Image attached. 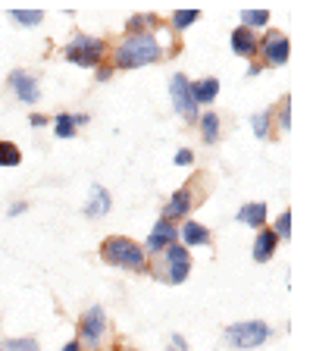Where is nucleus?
<instances>
[{"label": "nucleus", "mask_w": 313, "mask_h": 351, "mask_svg": "<svg viewBox=\"0 0 313 351\" xmlns=\"http://www.w3.org/2000/svg\"><path fill=\"white\" fill-rule=\"evenodd\" d=\"M163 60V47L153 32H138V35H123L113 51H110V66L113 69H141Z\"/></svg>", "instance_id": "nucleus-1"}, {"label": "nucleus", "mask_w": 313, "mask_h": 351, "mask_svg": "<svg viewBox=\"0 0 313 351\" xmlns=\"http://www.w3.org/2000/svg\"><path fill=\"white\" fill-rule=\"evenodd\" d=\"M101 257L110 267H119V270L129 273H141L147 270V254L135 239H125V235H110L101 241Z\"/></svg>", "instance_id": "nucleus-2"}, {"label": "nucleus", "mask_w": 313, "mask_h": 351, "mask_svg": "<svg viewBox=\"0 0 313 351\" xmlns=\"http://www.w3.org/2000/svg\"><path fill=\"white\" fill-rule=\"evenodd\" d=\"M147 270L153 273V279H160L166 285H182L191 273V254L182 245H173L163 254L147 257Z\"/></svg>", "instance_id": "nucleus-3"}, {"label": "nucleus", "mask_w": 313, "mask_h": 351, "mask_svg": "<svg viewBox=\"0 0 313 351\" xmlns=\"http://www.w3.org/2000/svg\"><path fill=\"white\" fill-rule=\"evenodd\" d=\"M273 336H276V329L266 320H238L223 329V342L232 351H254L270 342Z\"/></svg>", "instance_id": "nucleus-4"}, {"label": "nucleus", "mask_w": 313, "mask_h": 351, "mask_svg": "<svg viewBox=\"0 0 313 351\" xmlns=\"http://www.w3.org/2000/svg\"><path fill=\"white\" fill-rule=\"evenodd\" d=\"M107 41L103 38H95V35H73L66 41L63 47V57L66 63L73 66H82V69H97V66L107 60Z\"/></svg>", "instance_id": "nucleus-5"}, {"label": "nucleus", "mask_w": 313, "mask_h": 351, "mask_svg": "<svg viewBox=\"0 0 313 351\" xmlns=\"http://www.w3.org/2000/svg\"><path fill=\"white\" fill-rule=\"evenodd\" d=\"M79 345L88 351H101L103 345H107L110 339V320H107V311H103L101 304L88 307L85 314H82L79 320Z\"/></svg>", "instance_id": "nucleus-6"}, {"label": "nucleus", "mask_w": 313, "mask_h": 351, "mask_svg": "<svg viewBox=\"0 0 313 351\" xmlns=\"http://www.w3.org/2000/svg\"><path fill=\"white\" fill-rule=\"evenodd\" d=\"M288 57H292V41H288L285 32L270 29L260 38V44H257V63L263 69H282L288 63Z\"/></svg>", "instance_id": "nucleus-7"}, {"label": "nucleus", "mask_w": 313, "mask_h": 351, "mask_svg": "<svg viewBox=\"0 0 313 351\" xmlns=\"http://www.w3.org/2000/svg\"><path fill=\"white\" fill-rule=\"evenodd\" d=\"M169 97H173V110L185 119V123H197L201 110H197L195 97H191V79L185 73L169 75Z\"/></svg>", "instance_id": "nucleus-8"}, {"label": "nucleus", "mask_w": 313, "mask_h": 351, "mask_svg": "<svg viewBox=\"0 0 313 351\" xmlns=\"http://www.w3.org/2000/svg\"><path fill=\"white\" fill-rule=\"evenodd\" d=\"M173 245H179V226L169 223V219H157L153 229H151V235H147V241L141 245V248H145L147 257H157V254H163L166 248H173Z\"/></svg>", "instance_id": "nucleus-9"}, {"label": "nucleus", "mask_w": 313, "mask_h": 351, "mask_svg": "<svg viewBox=\"0 0 313 351\" xmlns=\"http://www.w3.org/2000/svg\"><path fill=\"white\" fill-rule=\"evenodd\" d=\"M10 91L16 95V101L19 104H38L41 101V85H38V79L32 73H25V69H13L7 79Z\"/></svg>", "instance_id": "nucleus-10"}, {"label": "nucleus", "mask_w": 313, "mask_h": 351, "mask_svg": "<svg viewBox=\"0 0 313 351\" xmlns=\"http://www.w3.org/2000/svg\"><path fill=\"white\" fill-rule=\"evenodd\" d=\"M191 207H195V191H191V185H182V189H175L173 195H169L166 207H163L160 219H169V223H182L185 217L191 213Z\"/></svg>", "instance_id": "nucleus-11"}, {"label": "nucleus", "mask_w": 313, "mask_h": 351, "mask_svg": "<svg viewBox=\"0 0 313 351\" xmlns=\"http://www.w3.org/2000/svg\"><path fill=\"white\" fill-rule=\"evenodd\" d=\"M257 44H260L257 32L245 29V25L232 29V35H229V47H232V53L235 57H241V60H251V63L257 60Z\"/></svg>", "instance_id": "nucleus-12"}, {"label": "nucleus", "mask_w": 313, "mask_h": 351, "mask_svg": "<svg viewBox=\"0 0 313 351\" xmlns=\"http://www.w3.org/2000/svg\"><path fill=\"white\" fill-rule=\"evenodd\" d=\"M179 245L182 248H207L210 245V229L204 223H197V219H182V226H179Z\"/></svg>", "instance_id": "nucleus-13"}, {"label": "nucleus", "mask_w": 313, "mask_h": 351, "mask_svg": "<svg viewBox=\"0 0 313 351\" xmlns=\"http://www.w3.org/2000/svg\"><path fill=\"white\" fill-rule=\"evenodd\" d=\"M266 219H270V207L266 201H248L235 210V223L241 226H251V229H266Z\"/></svg>", "instance_id": "nucleus-14"}, {"label": "nucleus", "mask_w": 313, "mask_h": 351, "mask_svg": "<svg viewBox=\"0 0 313 351\" xmlns=\"http://www.w3.org/2000/svg\"><path fill=\"white\" fill-rule=\"evenodd\" d=\"M110 207H113V197H110V191L103 189V185H91V191H88V201H85V217L88 219H101L110 213Z\"/></svg>", "instance_id": "nucleus-15"}, {"label": "nucleus", "mask_w": 313, "mask_h": 351, "mask_svg": "<svg viewBox=\"0 0 313 351\" xmlns=\"http://www.w3.org/2000/svg\"><path fill=\"white\" fill-rule=\"evenodd\" d=\"M88 123H91L88 113H57L51 125H53V135H57V138L69 141V138H75L79 125H88Z\"/></svg>", "instance_id": "nucleus-16"}, {"label": "nucleus", "mask_w": 313, "mask_h": 351, "mask_svg": "<svg viewBox=\"0 0 313 351\" xmlns=\"http://www.w3.org/2000/svg\"><path fill=\"white\" fill-rule=\"evenodd\" d=\"M276 248H279L276 232H273V229H260V232H257V239H254V248H251V254H254L257 263H266V261H273Z\"/></svg>", "instance_id": "nucleus-17"}, {"label": "nucleus", "mask_w": 313, "mask_h": 351, "mask_svg": "<svg viewBox=\"0 0 313 351\" xmlns=\"http://www.w3.org/2000/svg\"><path fill=\"white\" fill-rule=\"evenodd\" d=\"M191 97H195L197 110H201V104H213L219 97V79L207 75V79H201V82H191Z\"/></svg>", "instance_id": "nucleus-18"}, {"label": "nucleus", "mask_w": 313, "mask_h": 351, "mask_svg": "<svg viewBox=\"0 0 313 351\" xmlns=\"http://www.w3.org/2000/svg\"><path fill=\"white\" fill-rule=\"evenodd\" d=\"M197 123H201V138H204V145H216V141H219V129H223L219 113L207 110V113H201V117H197Z\"/></svg>", "instance_id": "nucleus-19"}, {"label": "nucleus", "mask_w": 313, "mask_h": 351, "mask_svg": "<svg viewBox=\"0 0 313 351\" xmlns=\"http://www.w3.org/2000/svg\"><path fill=\"white\" fill-rule=\"evenodd\" d=\"M251 129H254V135L260 141H266L273 135V110H260V113H251Z\"/></svg>", "instance_id": "nucleus-20"}, {"label": "nucleus", "mask_w": 313, "mask_h": 351, "mask_svg": "<svg viewBox=\"0 0 313 351\" xmlns=\"http://www.w3.org/2000/svg\"><path fill=\"white\" fill-rule=\"evenodd\" d=\"M270 19H273L270 10H241V25H245V29H251V32L266 29V25H270Z\"/></svg>", "instance_id": "nucleus-21"}, {"label": "nucleus", "mask_w": 313, "mask_h": 351, "mask_svg": "<svg viewBox=\"0 0 313 351\" xmlns=\"http://www.w3.org/2000/svg\"><path fill=\"white\" fill-rule=\"evenodd\" d=\"M10 19L16 25H22V29H35V25L44 22V10H10Z\"/></svg>", "instance_id": "nucleus-22"}, {"label": "nucleus", "mask_w": 313, "mask_h": 351, "mask_svg": "<svg viewBox=\"0 0 313 351\" xmlns=\"http://www.w3.org/2000/svg\"><path fill=\"white\" fill-rule=\"evenodd\" d=\"M19 163H22V151H19V145H16V141L0 138V167L13 169V167H19Z\"/></svg>", "instance_id": "nucleus-23"}, {"label": "nucleus", "mask_w": 313, "mask_h": 351, "mask_svg": "<svg viewBox=\"0 0 313 351\" xmlns=\"http://www.w3.org/2000/svg\"><path fill=\"white\" fill-rule=\"evenodd\" d=\"M197 19H201V10H175V13L169 16V22H173V32H188Z\"/></svg>", "instance_id": "nucleus-24"}, {"label": "nucleus", "mask_w": 313, "mask_h": 351, "mask_svg": "<svg viewBox=\"0 0 313 351\" xmlns=\"http://www.w3.org/2000/svg\"><path fill=\"white\" fill-rule=\"evenodd\" d=\"M151 25H157V13H135V16H129V22H125L129 35H138V32H151Z\"/></svg>", "instance_id": "nucleus-25"}, {"label": "nucleus", "mask_w": 313, "mask_h": 351, "mask_svg": "<svg viewBox=\"0 0 313 351\" xmlns=\"http://www.w3.org/2000/svg\"><path fill=\"white\" fill-rule=\"evenodd\" d=\"M0 351H41L35 336H19V339H3Z\"/></svg>", "instance_id": "nucleus-26"}, {"label": "nucleus", "mask_w": 313, "mask_h": 351, "mask_svg": "<svg viewBox=\"0 0 313 351\" xmlns=\"http://www.w3.org/2000/svg\"><path fill=\"white\" fill-rule=\"evenodd\" d=\"M273 232H276L279 241H288V239H292V210H288V207H285V210L276 217V223H273Z\"/></svg>", "instance_id": "nucleus-27"}, {"label": "nucleus", "mask_w": 313, "mask_h": 351, "mask_svg": "<svg viewBox=\"0 0 313 351\" xmlns=\"http://www.w3.org/2000/svg\"><path fill=\"white\" fill-rule=\"evenodd\" d=\"M279 129L282 132L292 129V95L279 97Z\"/></svg>", "instance_id": "nucleus-28"}, {"label": "nucleus", "mask_w": 313, "mask_h": 351, "mask_svg": "<svg viewBox=\"0 0 313 351\" xmlns=\"http://www.w3.org/2000/svg\"><path fill=\"white\" fill-rule=\"evenodd\" d=\"M173 160H175V167H191V163H195V151H191V147H179Z\"/></svg>", "instance_id": "nucleus-29"}, {"label": "nucleus", "mask_w": 313, "mask_h": 351, "mask_svg": "<svg viewBox=\"0 0 313 351\" xmlns=\"http://www.w3.org/2000/svg\"><path fill=\"white\" fill-rule=\"evenodd\" d=\"M29 125H32V129H44V125H51V117H44V113H32Z\"/></svg>", "instance_id": "nucleus-30"}, {"label": "nucleus", "mask_w": 313, "mask_h": 351, "mask_svg": "<svg viewBox=\"0 0 313 351\" xmlns=\"http://www.w3.org/2000/svg\"><path fill=\"white\" fill-rule=\"evenodd\" d=\"M169 351H188V339H185L182 332H173V348Z\"/></svg>", "instance_id": "nucleus-31"}, {"label": "nucleus", "mask_w": 313, "mask_h": 351, "mask_svg": "<svg viewBox=\"0 0 313 351\" xmlns=\"http://www.w3.org/2000/svg\"><path fill=\"white\" fill-rule=\"evenodd\" d=\"M110 75H113V66H110V63L97 66V82H110Z\"/></svg>", "instance_id": "nucleus-32"}, {"label": "nucleus", "mask_w": 313, "mask_h": 351, "mask_svg": "<svg viewBox=\"0 0 313 351\" xmlns=\"http://www.w3.org/2000/svg\"><path fill=\"white\" fill-rule=\"evenodd\" d=\"M25 210H29V204H25V201H13V207H10V217H19V213H25Z\"/></svg>", "instance_id": "nucleus-33"}, {"label": "nucleus", "mask_w": 313, "mask_h": 351, "mask_svg": "<svg viewBox=\"0 0 313 351\" xmlns=\"http://www.w3.org/2000/svg\"><path fill=\"white\" fill-rule=\"evenodd\" d=\"M260 73H263V66L257 63V60L254 63H248V79H254V75H260Z\"/></svg>", "instance_id": "nucleus-34"}, {"label": "nucleus", "mask_w": 313, "mask_h": 351, "mask_svg": "<svg viewBox=\"0 0 313 351\" xmlns=\"http://www.w3.org/2000/svg\"><path fill=\"white\" fill-rule=\"evenodd\" d=\"M60 351H85V348H82V345H79V339H69V342H66Z\"/></svg>", "instance_id": "nucleus-35"}, {"label": "nucleus", "mask_w": 313, "mask_h": 351, "mask_svg": "<svg viewBox=\"0 0 313 351\" xmlns=\"http://www.w3.org/2000/svg\"><path fill=\"white\" fill-rule=\"evenodd\" d=\"M119 351H138V348H119Z\"/></svg>", "instance_id": "nucleus-36"}]
</instances>
